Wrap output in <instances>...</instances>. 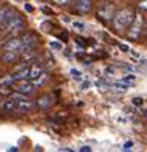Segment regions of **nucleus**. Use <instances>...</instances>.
<instances>
[{
	"mask_svg": "<svg viewBox=\"0 0 147 152\" xmlns=\"http://www.w3.org/2000/svg\"><path fill=\"white\" fill-rule=\"evenodd\" d=\"M107 72H108V74H114V72H116V68H114V66H111V68H107Z\"/></svg>",
	"mask_w": 147,
	"mask_h": 152,
	"instance_id": "c85d7f7f",
	"label": "nucleus"
},
{
	"mask_svg": "<svg viewBox=\"0 0 147 152\" xmlns=\"http://www.w3.org/2000/svg\"><path fill=\"white\" fill-rule=\"evenodd\" d=\"M132 104H134V105H141V104H143V99H141L140 96H137V98L132 99Z\"/></svg>",
	"mask_w": 147,
	"mask_h": 152,
	"instance_id": "4be33fe9",
	"label": "nucleus"
},
{
	"mask_svg": "<svg viewBox=\"0 0 147 152\" xmlns=\"http://www.w3.org/2000/svg\"><path fill=\"white\" fill-rule=\"evenodd\" d=\"M17 2H23V0H17Z\"/></svg>",
	"mask_w": 147,
	"mask_h": 152,
	"instance_id": "72a5a7b5",
	"label": "nucleus"
},
{
	"mask_svg": "<svg viewBox=\"0 0 147 152\" xmlns=\"http://www.w3.org/2000/svg\"><path fill=\"white\" fill-rule=\"evenodd\" d=\"M128 53H131V54H132V57H137V59H140V54H138L137 51H131V50H129Z\"/></svg>",
	"mask_w": 147,
	"mask_h": 152,
	"instance_id": "cd10ccee",
	"label": "nucleus"
},
{
	"mask_svg": "<svg viewBox=\"0 0 147 152\" xmlns=\"http://www.w3.org/2000/svg\"><path fill=\"white\" fill-rule=\"evenodd\" d=\"M15 102H17L15 112H18V113H27V112L33 110V108L36 107V104H35L32 99H29V98H24V99H15Z\"/></svg>",
	"mask_w": 147,
	"mask_h": 152,
	"instance_id": "423d86ee",
	"label": "nucleus"
},
{
	"mask_svg": "<svg viewBox=\"0 0 147 152\" xmlns=\"http://www.w3.org/2000/svg\"><path fill=\"white\" fill-rule=\"evenodd\" d=\"M18 15L11 6L0 8V29H6V26L14 20V17Z\"/></svg>",
	"mask_w": 147,
	"mask_h": 152,
	"instance_id": "f03ea898",
	"label": "nucleus"
},
{
	"mask_svg": "<svg viewBox=\"0 0 147 152\" xmlns=\"http://www.w3.org/2000/svg\"><path fill=\"white\" fill-rule=\"evenodd\" d=\"M71 74H72L74 78H81V72L78 69H71Z\"/></svg>",
	"mask_w": 147,
	"mask_h": 152,
	"instance_id": "412c9836",
	"label": "nucleus"
},
{
	"mask_svg": "<svg viewBox=\"0 0 147 152\" xmlns=\"http://www.w3.org/2000/svg\"><path fill=\"white\" fill-rule=\"evenodd\" d=\"M21 45H23V50H21V53H24L27 50H33L35 45L38 44V38L33 35V33H26L24 36H21Z\"/></svg>",
	"mask_w": 147,
	"mask_h": 152,
	"instance_id": "39448f33",
	"label": "nucleus"
},
{
	"mask_svg": "<svg viewBox=\"0 0 147 152\" xmlns=\"http://www.w3.org/2000/svg\"><path fill=\"white\" fill-rule=\"evenodd\" d=\"M5 50H12V51H18L21 54V50H23V45H21V39L20 38H12L9 39L6 44L3 45Z\"/></svg>",
	"mask_w": 147,
	"mask_h": 152,
	"instance_id": "0eeeda50",
	"label": "nucleus"
},
{
	"mask_svg": "<svg viewBox=\"0 0 147 152\" xmlns=\"http://www.w3.org/2000/svg\"><path fill=\"white\" fill-rule=\"evenodd\" d=\"M89 86H90V81H84V83H83V88H81V89H87Z\"/></svg>",
	"mask_w": 147,
	"mask_h": 152,
	"instance_id": "c756f323",
	"label": "nucleus"
},
{
	"mask_svg": "<svg viewBox=\"0 0 147 152\" xmlns=\"http://www.w3.org/2000/svg\"><path fill=\"white\" fill-rule=\"evenodd\" d=\"M137 80V77L134 75V74H128V75H125L123 78H122V81L123 83H126V84H129V83H134Z\"/></svg>",
	"mask_w": 147,
	"mask_h": 152,
	"instance_id": "a211bd4d",
	"label": "nucleus"
},
{
	"mask_svg": "<svg viewBox=\"0 0 147 152\" xmlns=\"http://www.w3.org/2000/svg\"><path fill=\"white\" fill-rule=\"evenodd\" d=\"M134 21V14L129 9H123L122 12L116 14L113 17V24L117 30H123L128 26H131V23Z\"/></svg>",
	"mask_w": 147,
	"mask_h": 152,
	"instance_id": "f257e3e1",
	"label": "nucleus"
},
{
	"mask_svg": "<svg viewBox=\"0 0 147 152\" xmlns=\"http://www.w3.org/2000/svg\"><path fill=\"white\" fill-rule=\"evenodd\" d=\"M140 32H141V18L137 17V20H135V23L132 24V29L129 30L128 36H129L131 39H137V38L140 36Z\"/></svg>",
	"mask_w": 147,
	"mask_h": 152,
	"instance_id": "f8f14e48",
	"label": "nucleus"
},
{
	"mask_svg": "<svg viewBox=\"0 0 147 152\" xmlns=\"http://www.w3.org/2000/svg\"><path fill=\"white\" fill-rule=\"evenodd\" d=\"M99 17L101 18H104V20H111L113 18V8H110V6H107L105 9H102V11H99Z\"/></svg>",
	"mask_w": 147,
	"mask_h": 152,
	"instance_id": "dca6fc26",
	"label": "nucleus"
},
{
	"mask_svg": "<svg viewBox=\"0 0 147 152\" xmlns=\"http://www.w3.org/2000/svg\"><path fill=\"white\" fill-rule=\"evenodd\" d=\"M72 27L77 32H86V24L81 23V21H72Z\"/></svg>",
	"mask_w": 147,
	"mask_h": 152,
	"instance_id": "f3484780",
	"label": "nucleus"
},
{
	"mask_svg": "<svg viewBox=\"0 0 147 152\" xmlns=\"http://www.w3.org/2000/svg\"><path fill=\"white\" fill-rule=\"evenodd\" d=\"M24 27H26V21H24V18H21L20 15H15L14 20L6 26L5 30H8V32H11V33H18V32L23 30Z\"/></svg>",
	"mask_w": 147,
	"mask_h": 152,
	"instance_id": "20e7f679",
	"label": "nucleus"
},
{
	"mask_svg": "<svg viewBox=\"0 0 147 152\" xmlns=\"http://www.w3.org/2000/svg\"><path fill=\"white\" fill-rule=\"evenodd\" d=\"M119 47H120V50H123L125 53H128V51H129V47H128V45H126V44H120Z\"/></svg>",
	"mask_w": 147,
	"mask_h": 152,
	"instance_id": "b1692460",
	"label": "nucleus"
},
{
	"mask_svg": "<svg viewBox=\"0 0 147 152\" xmlns=\"http://www.w3.org/2000/svg\"><path fill=\"white\" fill-rule=\"evenodd\" d=\"M80 151H81V152H84V151L90 152V151H92V148H89V146H83V148H80Z\"/></svg>",
	"mask_w": 147,
	"mask_h": 152,
	"instance_id": "bb28decb",
	"label": "nucleus"
},
{
	"mask_svg": "<svg viewBox=\"0 0 147 152\" xmlns=\"http://www.w3.org/2000/svg\"><path fill=\"white\" fill-rule=\"evenodd\" d=\"M15 107H17V102H15V99H12V98L5 99V101L2 102V110H3V112L14 113V112H15Z\"/></svg>",
	"mask_w": 147,
	"mask_h": 152,
	"instance_id": "4468645a",
	"label": "nucleus"
},
{
	"mask_svg": "<svg viewBox=\"0 0 147 152\" xmlns=\"http://www.w3.org/2000/svg\"><path fill=\"white\" fill-rule=\"evenodd\" d=\"M131 148H132V142H126V143H125V146H123V149H125V151H129Z\"/></svg>",
	"mask_w": 147,
	"mask_h": 152,
	"instance_id": "5701e85b",
	"label": "nucleus"
},
{
	"mask_svg": "<svg viewBox=\"0 0 147 152\" xmlns=\"http://www.w3.org/2000/svg\"><path fill=\"white\" fill-rule=\"evenodd\" d=\"M50 47L54 50H62V44H59V42H50Z\"/></svg>",
	"mask_w": 147,
	"mask_h": 152,
	"instance_id": "aec40b11",
	"label": "nucleus"
},
{
	"mask_svg": "<svg viewBox=\"0 0 147 152\" xmlns=\"http://www.w3.org/2000/svg\"><path fill=\"white\" fill-rule=\"evenodd\" d=\"M14 84H15V80L12 75H5L3 78H0V86L2 88H11Z\"/></svg>",
	"mask_w": 147,
	"mask_h": 152,
	"instance_id": "2eb2a0df",
	"label": "nucleus"
},
{
	"mask_svg": "<svg viewBox=\"0 0 147 152\" xmlns=\"http://www.w3.org/2000/svg\"><path fill=\"white\" fill-rule=\"evenodd\" d=\"M17 60H20V53L18 51L5 50V53L2 54V62H5V63H14Z\"/></svg>",
	"mask_w": 147,
	"mask_h": 152,
	"instance_id": "9b49d317",
	"label": "nucleus"
},
{
	"mask_svg": "<svg viewBox=\"0 0 147 152\" xmlns=\"http://www.w3.org/2000/svg\"><path fill=\"white\" fill-rule=\"evenodd\" d=\"M35 104H36V107H39V108H50V107L54 104V96H53V95H44V96H41Z\"/></svg>",
	"mask_w": 147,
	"mask_h": 152,
	"instance_id": "1a4fd4ad",
	"label": "nucleus"
},
{
	"mask_svg": "<svg viewBox=\"0 0 147 152\" xmlns=\"http://www.w3.org/2000/svg\"><path fill=\"white\" fill-rule=\"evenodd\" d=\"M75 8L80 14H87L92 9V0H77Z\"/></svg>",
	"mask_w": 147,
	"mask_h": 152,
	"instance_id": "9d476101",
	"label": "nucleus"
},
{
	"mask_svg": "<svg viewBox=\"0 0 147 152\" xmlns=\"http://www.w3.org/2000/svg\"><path fill=\"white\" fill-rule=\"evenodd\" d=\"M143 115H144V116H147V110H144V113H143Z\"/></svg>",
	"mask_w": 147,
	"mask_h": 152,
	"instance_id": "473e14b6",
	"label": "nucleus"
},
{
	"mask_svg": "<svg viewBox=\"0 0 147 152\" xmlns=\"http://www.w3.org/2000/svg\"><path fill=\"white\" fill-rule=\"evenodd\" d=\"M116 89H119V91H126L129 88V84H126V83H123V81H117V83H114L113 84Z\"/></svg>",
	"mask_w": 147,
	"mask_h": 152,
	"instance_id": "6ab92c4d",
	"label": "nucleus"
},
{
	"mask_svg": "<svg viewBox=\"0 0 147 152\" xmlns=\"http://www.w3.org/2000/svg\"><path fill=\"white\" fill-rule=\"evenodd\" d=\"M140 62H141V65H143V66H144V68L147 69V59H141Z\"/></svg>",
	"mask_w": 147,
	"mask_h": 152,
	"instance_id": "7c9ffc66",
	"label": "nucleus"
},
{
	"mask_svg": "<svg viewBox=\"0 0 147 152\" xmlns=\"http://www.w3.org/2000/svg\"><path fill=\"white\" fill-rule=\"evenodd\" d=\"M140 8L141 9H147V0H143V2L140 3Z\"/></svg>",
	"mask_w": 147,
	"mask_h": 152,
	"instance_id": "393cba45",
	"label": "nucleus"
},
{
	"mask_svg": "<svg viewBox=\"0 0 147 152\" xmlns=\"http://www.w3.org/2000/svg\"><path fill=\"white\" fill-rule=\"evenodd\" d=\"M44 12H47V14H51V9H48V8H44Z\"/></svg>",
	"mask_w": 147,
	"mask_h": 152,
	"instance_id": "2f4dec72",
	"label": "nucleus"
},
{
	"mask_svg": "<svg viewBox=\"0 0 147 152\" xmlns=\"http://www.w3.org/2000/svg\"><path fill=\"white\" fill-rule=\"evenodd\" d=\"M29 71H30V66H27V65H24V66H21L20 69H17V71L12 74L15 83H17V81H21V80H27V78H29Z\"/></svg>",
	"mask_w": 147,
	"mask_h": 152,
	"instance_id": "6e6552de",
	"label": "nucleus"
},
{
	"mask_svg": "<svg viewBox=\"0 0 147 152\" xmlns=\"http://www.w3.org/2000/svg\"><path fill=\"white\" fill-rule=\"evenodd\" d=\"M42 74H44V68H42L41 65H33V66H30V71H29V78L30 80H36Z\"/></svg>",
	"mask_w": 147,
	"mask_h": 152,
	"instance_id": "ddd939ff",
	"label": "nucleus"
},
{
	"mask_svg": "<svg viewBox=\"0 0 147 152\" xmlns=\"http://www.w3.org/2000/svg\"><path fill=\"white\" fill-rule=\"evenodd\" d=\"M15 92L18 94H23V95H32L36 92V86L33 84V81H26V80H21L17 86H15Z\"/></svg>",
	"mask_w": 147,
	"mask_h": 152,
	"instance_id": "7ed1b4c3",
	"label": "nucleus"
},
{
	"mask_svg": "<svg viewBox=\"0 0 147 152\" xmlns=\"http://www.w3.org/2000/svg\"><path fill=\"white\" fill-rule=\"evenodd\" d=\"M24 9H26L27 12H33V6H30V5H27V3L24 5Z\"/></svg>",
	"mask_w": 147,
	"mask_h": 152,
	"instance_id": "a878e982",
	"label": "nucleus"
}]
</instances>
